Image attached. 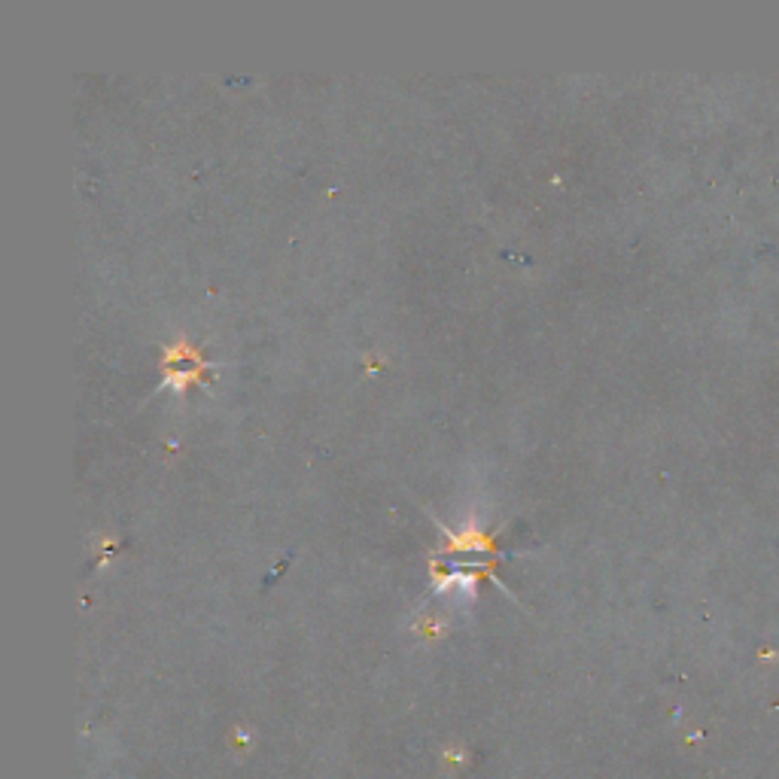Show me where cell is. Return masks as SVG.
<instances>
[{
    "label": "cell",
    "instance_id": "cell-1",
    "mask_svg": "<svg viewBox=\"0 0 779 779\" xmlns=\"http://www.w3.org/2000/svg\"><path fill=\"white\" fill-rule=\"evenodd\" d=\"M445 530V527H442ZM445 536H448V548L451 551H487L490 548V539L475 527V524H469L466 530H460V533H451V530H445Z\"/></svg>",
    "mask_w": 779,
    "mask_h": 779
}]
</instances>
